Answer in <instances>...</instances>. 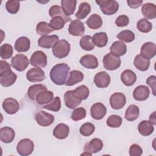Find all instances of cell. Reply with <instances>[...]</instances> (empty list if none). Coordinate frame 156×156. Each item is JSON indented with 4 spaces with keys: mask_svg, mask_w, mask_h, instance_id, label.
Returning a JSON list of instances; mask_svg holds the SVG:
<instances>
[{
    "mask_svg": "<svg viewBox=\"0 0 156 156\" xmlns=\"http://www.w3.org/2000/svg\"><path fill=\"white\" fill-rule=\"evenodd\" d=\"M70 70L69 66L64 63L54 66L50 71V78L52 82L57 85L65 84Z\"/></svg>",
    "mask_w": 156,
    "mask_h": 156,
    "instance_id": "1",
    "label": "cell"
},
{
    "mask_svg": "<svg viewBox=\"0 0 156 156\" xmlns=\"http://www.w3.org/2000/svg\"><path fill=\"white\" fill-rule=\"evenodd\" d=\"M53 55L58 58H63L67 57L70 52V44L65 40L57 41L52 49Z\"/></svg>",
    "mask_w": 156,
    "mask_h": 156,
    "instance_id": "2",
    "label": "cell"
},
{
    "mask_svg": "<svg viewBox=\"0 0 156 156\" xmlns=\"http://www.w3.org/2000/svg\"><path fill=\"white\" fill-rule=\"evenodd\" d=\"M99 5L102 12L106 15H112L117 12L119 9L118 3L114 0L96 1Z\"/></svg>",
    "mask_w": 156,
    "mask_h": 156,
    "instance_id": "3",
    "label": "cell"
},
{
    "mask_svg": "<svg viewBox=\"0 0 156 156\" xmlns=\"http://www.w3.org/2000/svg\"><path fill=\"white\" fill-rule=\"evenodd\" d=\"M102 62L104 68L109 71L117 69L119 68L121 63L119 57L116 56L110 52L104 55Z\"/></svg>",
    "mask_w": 156,
    "mask_h": 156,
    "instance_id": "4",
    "label": "cell"
},
{
    "mask_svg": "<svg viewBox=\"0 0 156 156\" xmlns=\"http://www.w3.org/2000/svg\"><path fill=\"white\" fill-rule=\"evenodd\" d=\"M34 142L29 138H24L21 140L17 144L16 151L19 155L22 156H27L30 155L34 151Z\"/></svg>",
    "mask_w": 156,
    "mask_h": 156,
    "instance_id": "5",
    "label": "cell"
},
{
    "mask_svg": "<svg viewBox=\"0 0 156 156\" xmlns=\"http://www.w3.org/2000/svg\"><path fill=\"white\" fill-rule=\"evenodd\" d=\"M29 64L27 57L24 54H19L13 56L11 59V65L18 71H24Z\"/></svg>",
    "mask_w": 156,
    "mask_h": 156,
    "instance_id": "6",
    "label": "cell"
},
{
    "mask_svg": "<svg viewBox=\"0 0 156 156\" xmlns=\"http://www.w3.org/2000/svg\"><path fill=\"white\" fill-rule=\"evenodd\" d=\"M103 147L102 141L99 138H94L91 140L84 146V153L82 155H91L93 154L97 153L101 151Z\"/></svg>",
    "mask_w": 156,
    "mask_h": 156,
    "instance_id": "7",
    "label": "cell"
},
{
    "mask_svg": "<svg viewBox=\"0 0 156 156\" xmlns=\"http://www.w3.org/2000/svg\"><path fill=\"white\" fill-rule=\"evenodd\" d=\"M47 56L42 51H36L30 57V63L34 66L45 67L48 63Z\"/></svg>",
    "mask_w": 156,
    "mask_h": 156,
    "instance_id": "8",
    "label": "cell"
},
{
    "mask_svg": "<svg viewBox=\"0 0 156 156\" xmlns=\"http://www.w3.org/2000/svg\"><path fill=\"white\" fill-rule=\"evenodd\" d=\"M126 103V96L120 92L113 93L110 98V104L112 108L119 110L124 107Z\"/></svg>",
    "mask_w": 156,
    "mask_h": 156,
    "instance_id": "9",
    "label": "cell"
},
{
    "mask_svg": "<svg viewBox=\"0 0 156 156\" xmlns=\"http://www.w3.org/2000/svg\"><path fill=\"white\" fill-rule=\"evenodd\" d=\"M35 120L38 125L43 127H47L53 123L54 116L51 113L41 110L35 115Z\"/></svg>",
    "mask_w": 156,
    "mask_h": 156,
    "instance_id": "10",
    "label": "cell"
},
{
    "mask_svg": "<svg viewBox=\"0 0 156 156\" xmlns=\"http://www.w3.org/2000/svg\"><path fill=\"white\" fill-rule=\"evenodd\" d=\"M26 78L30 82H41L45 79V74L42 69L35 67L30 69L26 73Z\"/></svg>",
    "mask_w": 156,
    "mask_h": 156,
    "instance_id": "11",
    "label": "cell"
},
{
    "mask_svg": "<svg viewBox=\"0 0 156 156\" xmlns=\"http://www.w3.org/2000/svg\"><path fill=\"white\" fill-rule=\"evenodd\" d=\"M0 77L1 85L3 87H8L12 85L16 82L17 75L10 69L0 72Z\"/></svg>",
    "mask_w": 156,
    "mask_h": 156,
    "instance_id": "12",
    "label": "cell"
},
{
    "mask_svg": "<svg viewBox=\"0 0 156 156\" xmlns=\"http://www.w3.org/2000/svg\"><path fill=\"white\" fill-rule=\"evenodd\" d=\"M3 110L7 114L16 113L20 108V104L17 100L12 98H8L4 100L2 104Z\"/></svg>",
    "mask_w": 156,
    "mask_h": 156,
    "instance_id": "13",
    "label": "cell"
},
{
    "mask_svg": "<svg viewBox=\"0 0 156 156\" xmlns=\"http://www.w3.org/2000/svg\"><path fill=\"white\" fill-rule=\"evenodd\" d=\"M94 83L98 88H104L107 87L110 83V76L105 71L98 73L94 77Z\"/></svg>",
    "mask_w": 156,
    "mask_h": 156,
    "instance_id": "14",
    "label": "cell"
},
{
    "mask_svg": "<svg viewBox=\"0 0 156 156\" xmlns=\"http://www.w3.org/2000/svg\"><path fill=\"white\" fill-rule=\"evenodd\" d=\"M107 113L106 107L101 102L94 104L90 109V114L91 117L96 120L102 119Z\"/></svg>",
    "mask_w": 156,
    "mask_h": 156,
    "instance_id": "15",
    "label": "cell"
},
{
    "mask_svg": "<svg viewBox=\"0 0 156 156\" xmlns=\"http://www.w3.org/2000/svg\"><path fill=\"white\" fill-rule=\"evenodd\" d=\"M156 54V46L154 43L146 42L144 43L140 49V55L150 60L153 58Z\"/></svg>",
    "mask_w": 156,
    "mask_h": 156,
    "instance_id": "16",
    "label": "cell"
},
{
    "mask_svg": "<svg viewBox=\"0 0 156 156\" xmlns=\"http://www.w3.org/2000/svg\"><path fill=\"white\" fill-rule=\"evenodd\" d=\"M58 37L56 35L41 36L38 40V45L43 48L49 49L53 48L55 44L58 41Z\"/></svg>",
    "mask_w": 156,
    "mask_h": 156,
    "instance_id": "17",
    "label": "cell"
},
{
    "mask_svg": "<svg viewBox=\"0 0 156 156\" xmlns=\"http://www.w3.org/2000/svg\"><path fill=\"white\" fill-rule=\"evenodd\" d=\"M68 31L69 34L71 35L76 37L82 36L85 32L83 23L79 20H74L72 21L69 25Z\"/></svg>",
    "mask_w": 156,
    "mask_h": 156,
    "instance_id": "18",
    "label": "cell"
},
{
    "mask_svg": "<svg viewBox=\"0 0 156 156\" xmlns=\"http://www.w3.org/2000/svg\"><path fill=\"white\" fill-rule=\"evenodd\" d=\"M79 62L80 65L87 69H95L98 66V60L96 56L91 54L83 55Z\"/></svg>",
    "mask_w": 156,
    "mask_h": 156,
    "instance_id": "19",
    "label": "cell"
},
{
    "mask_svg": "<svg viewBox=\"0 0 156 156\" xmlns=\"http://www.w3.org/2000/svg\"><path fill=\"white\" fill-rule=\"evenodd\" d=\"M150 94L149 88L146 85H139L136 87L133 92V98L138 101L146 100Z\"/></svg>",
    "mask_w": 156,
    "mask_h": 156,
    "instance_id": "20",
    "label": "cell"
},
{
    "mask_svg": "<svg viewBox=\"0 0 156 156\" xmlns=\"http://www.w3.org/2000/svg\"><path fill=\"white\" fill-rule=\"evenodd\" d=\"M64 101L68 108L74 109L80 104L82 101L75 97L73 90H69L66 91L64 94Z\"/></svg>",
    "mask_w": 156,
    "mask_h": 156,
    "instance_id": "21",
    "label": "cell"
},
{
    "mask_svg": "<svg viewBox=\"0 0 156 156\" xmlns=\"http://www.w3.org/2000/svg\"><path fill=\"white\" fill-rule=\"evenodd\" d=\"M15 137L14 130L10 127H3L0 129V139L4 143L12 142Z\"/></svg>",
    "mask_w": 156,
    "mask_h": 156,
    "instance_id": "22",
    "label": "cell"
},
{
    "mask_svg": "<svg viewBox=\"0 0 156 156\" xmlns=\"http://www.w3.org/2000/svg\"><path fill=\"white\" fill-rule=\"evenodd\" d=\"M52 133L54 136L57 139H65L69 133V127L64 123H60L55 126Z\"/></svg>",
    "mask_w": 156,
    "mask_h": 156,
    "instance_id": "23",
    "label": "cell"
},
{
    "mask_svg": "<svg viewBox=\"0 0 156 156\" xmlns=\"http://www.w3.org/2000/svg\"><path fill=\"white\" fill-rule=\"evenodd\" d=\"M30 47V40L27 37H19L15 43V49L18 52L27 51Z\"/></svg>",
    "mask_w": 156,
    "mask_h": 156,
    "instance_id": "24",
    "label": "cell"
},
{
    "mask_svg": "<svg viewBox=\"0 0 156 156\" xmlns=\"http://www.w3.org/2000/svg\"><path fill=\"white\" fill-rule=\"evenodd\" d=\"M121 80L126 86L130 87L133 85L136 80V75L130 69L124 70L121 74Z\"/></svg>",
    "mask_w": 156,
    "mask_h": 156,
    "instance_id": "25",
    "label": "cell"
},
{
    "mask_svg": "<svg viewBox=\"0 0 156 156\" xmlns=\"http://www.w3.org/2000/svg\"><path fill=\"white\" fill-rule=\"evenodd\" d=\"M110 53L116 56H122L127 52V46L121 41H116L112 43L110 48Z\"/></svg>",
    "mask_w": 156,
    "mask_h": 156,
    "instance_id": "26",
    "label": "cell"
},
{
    "mask_svg": "<svg viewBox=\"0 0 156 156\" xmlns=\"http://www.w3.org/2000/svg\"><path fill=\"white\" fill-rule=\"evenodd\" d=\"M141 12L146 19H154L156 17V6L153 3H146L142 6Z\"/></svg>",
    "mask_w": 156,
    "mask_h": 156,
    "instance_id": "27",
    "label": "cell"
},
{
    "mask_svg": "<svg viewBox=\"0 0 156 156\" xmlns=\"http://www.w3.org/2000/svg\"><path fill=\"white\" fill-rule=\"evenodd\" d=\"M139 133L143 136H149L151 135L154 130V125L150 121L143 120L140 122L138 126Z\"/></svg>",
    "mask_w": 156,
    "mask_h": 156,
    "instance_id": "28",
    "label": "cell"
},
{
    "mask_svg": "<svg viewBox=\"0 0 156 156\" xmlns=\"http://www.w3.org/2000/svg\"><path fill=\"white\" fill-rule=\"evenodd\" d=\"M77 1L76 0H62L61 1V7L67 16L73 15L76 7Z\"/></svg>",
    "mask_w": 156,
    "mask_h": 156,
    "instance_id": "29",
    "label": "cell"
},
{
    "mask_svg": "<svg viewBox=\"0 0 156 156\" xmlns=\"http://www.w3.org/2000/svg\"><path fill=\"white\" fill-rule=\"evenodd\" d=\"M135 67L140 71H145L150 66V60L143 57L140 54L136 55L133 60Z\"/></svg>",
    "mask_w": 156,
    "mask_h": 156,
    "instance_id": "30",
    "label": "cell"
},
{
    "mask_svg": "<svg viewBox=\"0 0 156 156\" xmlns=\"http://www.w3.org/2000/svg\"><path fill=\"white\" fill-rule=\"evenodd\" d=\"M54 99V93L51 91L44 90L39 93L36 97L37 102L39 105L48 104Z\"/></svg>",
    "mask_w": 156,
    "mask_h": 156,
    "instance_id": "31",
    "label": "cell"
},
{
    "mask_svg": "<svg viewBox=\"0 0 156 156\" xmlns=\"http://www.w3.org/2000/svg\"><path fill=\"white\" fill-rule=\"evenodd\" d=\"M83 74L79 70H73L69 73L68 79L65 83L66 86H73L83 80Z\"/></svg>",
    "mask_w": 156,
    "mask_h": 156,
    "instance_id": "32",
    "label": "cell"
},
{
    "mask_svg": "<svg viewBox=\"0 0 156 156\" xmlns=\"http://www.w3.org/2000/svg\"><path fill=\"white\" fill-rule=\"evenodd\" d=\"M88 27L91 29H98L102 25V20L101 17L96 13L91 15L86 21Z\"/></svg>",
    "mask_w": 156,
    "mask_h": 156,
    "instance_id": "33",
    "label": "cell"
},
{
    "mask_svg": "<svg viewBox=\"0 0 156 156\" xmlns=\"http://www.w3.org/2000/svg\"><path fill=\"white\" fill-rule=\"evenodd\" d=\"M49 15L51 18L55 16H61L62 17L65 22L72 21L71 18L69 16H67L63 12L62 7L57 5H54L51 6L49 10Z\"/></svg>",
    "mask_w": 156,
    "mask_h": 156,
    "instance_id": "34",
    "label": "cell"
},
{
    "mask_svg": "<svg viewBox=\"0 0 156 156\" xmlns=\"http://www.w3.org/2000/svg\"><path fill=\"white\" fill-rule=\"evenodd\" d=\"M93 38V42L94 45L99 48H102L107 45L108 42V37L105 32H101L94 34Z\"/></svg>",
    "mask_w": 156,
    "mask_h": 156,
    "instance_id": "35",
    "label": "cell"
},
{
    "mask_svg": "<svg viewBox=\"0 0 156 156\" xmlns=\"http://www.w3.org/2000/svg\"><path fill=\"white\" fill-rule=\"evenodd\" d=\"M140 114V109L136 105L132 104L128 107L126 111L125 118L129 121H133L136 120Z\"/></svg>",
    "mask_w": 156,
    "mask_h": 156,
    "instance_id": "36",
    "label": "cell"
},
{
    "mask_svg": "<svg viewBox=\"0 0 156 156\" xmlns=\"http://www.w3.org/2000/svg\"><path fill=\"white\" fill-rule=\"evenodd\" d=\"M47 88L43 84H34L29 87L27 90V95L31 100H35L37 95L42 91L46 90Z\"/></svg>",
    "mask_w": 156,
    "mask_h": 156,
    "instance_id": "37",
    "label": "cell"
},
{
    "mask_svg": "<svg viewBox=\"0 0 156 156\" xmlns=\"http://www.w3.org/2000/svg\"><path fill=\"white\" fill-rule=\"evenodd\" d=\"M90 5L87 2H83L80 4L78 10L75 14V16L77 18V20H82L85 18L90 13Z\"/></svg>",
    "mask_w": 156,
    "mask_h": 156,
    "instance_id": "38",
    "label": "cell"
},
{
    "mask_svg": "<svg viewBox=\"0 0 156 156\" xmlns=\"http://www.w3.org/2000/svg\"><path fill=\"white\" fill-rule=\"evenodd\" d=\"M73 91L75 97L81 101L87 99L90 94L89 88L85 85H80L73 90Z\"/></svg>",
    "mask_w": 156,
    "mask_h": 156,
    "instance_id": "39",
    "label": "cell"
},
{
    "mask_svg": "<svg viewBox=\"0 0 156 156\" xmlns=\"http://www.w3.org/2000/svg\"><path fill=\"white\" fill-rule=\"evenodd\" d=\"M54 31V29L50 26L49 24L45 21L38 23L36 27V32L38 34L42 36L47 35Z\"/></svg>",
    "mask_w": 156,
    "mask_h": 156,
    "instance_id": "40",
    "label": "cell"
},
{
    "mask_svg": "<svg viewBox=\"0 0 156 156\" xmlns=\"http://www.w3.org/2000/svg\"><path fill=\"white\" fill-rule=\"evenodd\" d=\"M80 46L83 50L91 51L94 49V44L93 42L92 37L90 35L83 36L79 42Z\"/></svg>",
    "mask_w": 156,
    "mask_h": 156,
    "instance_id": "41",
    "label": "cell"
},
{
    "mask_svg": "<svg viewBox=\"0 0 156 156\" xmlns=\"http://www.w3.org/2000/svg\"><path fill=\"white\" fill-rule=\"evenodd\" d=\"M138 30L143 33L149 32L152 29V23L146 18H141L138 20L136 24Z\"/></svg>",
    "mask_w": 156,
    "mask_h": 156,
    "instance_id": "42",
    "label": "cell"
},
{
    "mask_svg": "<svg viewBox=\"0 0 156 156\" xmlns=\"http://www.w3.org/2000/svg\"><path fill=\"white\" fill-rule=\"evenodd\" d=\"M13 53V47L8 43L3 44L0 47V56L4 60L10 58Z\"/></svg>",
    "mask_w": 156,
    "mask_h": 156,
    "instance_id": "43",
    "label": "cell"
},
{
    "mask_svg": "<svg viewBox=\"0 0 156 156\" xmlns=\"http://www.w3.org/2000/svg\"><path fill=\"white\" fill-rule=\"evenodd\" d=\"M117 38L122 41L130 43L135 40V34L130 30H124L117 35Z\"/></svg>",
    "mask_w": 156,
    "mask_h": 156,
    "instance_id": "44",
    "label": "cell"
},
{
    "mask_svg": "<svg viewBox=\"0 0 156 156\" xmlns=\"http://www.w3.org/2000/svg\"><path fill=\"white\" fill-rule=\"evenodd\" d=\"M43 108L51 110L52 112H58L61 108V100L58 96L55 97L51 102L44 105L43 107Z\"/></svg>",
    "mask_w": 156,
    "mask_h": 156,
    "instance_id": "45",
    "label": "cell"
},
{
    "mask_svg": "<svg viewBox=\"0 0 156 156\" xmlns=\"http://www.w3.org/2000/svg\"><path fill=\"white\" fill-rule=\"evenodd\" d=\"M65 23V21L62 17L55 16L52 18L49 24L50 26L54 29V30H58L63 28Z\"/></svg>",
    "mask_w": 156,
    "mask_h": 156,
    "instance_id": "46",
    "label": "cell"
},
{
    "mask_svg": "<svg viewBox=\"0 0 156 156\" xmlns=\"http://www.w3.org/2000/svg\"><path fill=\"white\" fill-rule=\"evenodd\" d=\"M122 119L121 116L116 115H110L107 119V125L112 128H118L122 124Z\"/></svg>",
    "mask_w": 156,
    "mask_h": 156,
    "instance_id": "47",
    "label": "cell"
},
{
    "mask_svg": "<svg viewBox=\"0 0 156 156\" xmlns=\"http://www.w3.org/2000/svg\"><path fill=\"white\" fill-rule=\"evenodd\" d=\"M95 130L94 124L90 122H85L80 127V133L84 136H88L92 135Z\"/></svg>",
    "mask_w": 156,
    "mask_h": 156,
    "instance_id": "48",
    "label": "cell"
},
{
    "mask_svg": "<svg viewBox=\"0 0 156 156\" xmlns=\"http://www.w3.org/2000/svg\"><path fill=\"white\" fill-rule=\"evenodd\" d=\"M7 11L11 14H16L20 9V1L18 0H10L5 4Z\"/></svg>",
    "mask_w": 156,
    "mask_h": 156,
    "instance_id": "49",
    "label": "cell"
},
{
    "mask_svg": "<svg viewBox=\"0 0 156 156\" xmlns=\"http://www.w3.org/2000/svg\"><path fill=\"white\" fill-rule=\"evenodd\" d=\"M86 110L83 107H78L74 109L71 114V118L73 121H79L86 117Z\"/></svg>",
    "mask_w": 156,
    "mask_h": 156,
    "instance_id": "50",
    "label": "cell"
},
{
    "mask_svg": "<svg viewBox=\"0 0 156 156\" xmlns=\"http://www.w3.org/2000/svg\"><path fill=\"white\" fill-rule=\"evenodd\" d=\"M129 23V18L127 15H122L119 16L115 21V24L117 26L122 27L127 26Z\"/></svg>",
    "mask_w": 156,
    "mask_h": 156,
    "instance_id": "51",
    "label": "cell"
},
{
    "mask_svg": "<svg viewBox=\"0 0 156 156\" xmlns=\"http://www.w3.org/2000/svg\"><path fill=\"white\" fill-rule=\"evenodd\" d=\"M129 152L130 156H140L143 154V149L138 144H133L130 146Z\"/></svg>",
    "mask_w": 156,
    "mask_h": 156,
    "instance_id": "52",
    "label": "cell"
},
{
    "mask_svg": "<svg viewBox=\"0 0 156 156\" xmlns=\"http://www.w3.org/2000/svg\"><path fill=\"white\" fill-rule=\"evenodd\" d=\"M147 84L152 88V94L155 96V86H156V77L154 75L149 76L146 80Z\"/></svg>",
    "mask_w": 156,
    "mask_h": 156,
    "instance_id": "53",
    "label": "cell"
},
{
    "mask_svg": "<svg viewBox=\"0 0 156 156\" xmlns=\"http://www.w3.org/2000/svg\"><path fill=\"white\" fill-rule=\"evenodd\" d=\"M128 5L132 9L138 8L143 4L142 0H128L127 1Z\"/></svg>",
    "mask_w": 156,
    "mask_h": 156,
    "instance_id": "54",
    "label": "cell"
},
{
    "mask_svg": "<svg viewBox=\"0 0 156 156\" xmlns=\"http://www.w3.org/2000/svg\"><path fill=\"white\" fill-rule=\"evenodd\" d=\"M149 121L151 122V123L153 125H155L156 124V119H155V112H154L153 113H152L150 115L149 117Z\"/></svg>",
    "mask_w": 156,
    "mask_h": 156,
    "instance_id": "55",
    "label": "cell"
}]
</instances>
